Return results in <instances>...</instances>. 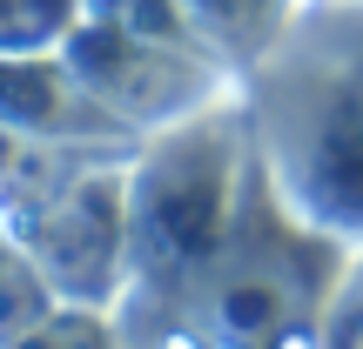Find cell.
<instances>
[{
  "instance_id": "7a4b0ae2",
  "label": "cell",
  "mask_w": 363,
  "mask_h": 349,
  "mask_svg": "<svg viewBox=\"0 0 363 349\" xmlns=\"http://www.w3.org/2000/svg\"><path fill=\"white\" fill-rule=\"evenodd\" d=\"M256 168V121H249L242 74L202 101L195 115L155 128L135 148L128 188V296H121V336H148L162 309L202 275V262L229 242Z\"/></svg>"
},
{
  "instance_id": "3957f363",
  "label": "cell",
  "mask_w": 363,
  "mask_h": 349,
  "mask_svg": "<svg viewBox=\"0 0 363 349\" xmlns=\"http://www.w3.org/2000/svg\"><path fill=\"white\" fill-rule=\"evenodd\" d=\"M357 256L343 235L303 222L283 202L269 161L256 148L249 195L235 215L229 242L202 262L189 289L148 323V336H182V343H262V336H330L343 289L357 275Z\"/></svg>"
},
{
  "instance_id": "6da1fadb",
  "label": "cell",
  "mask_w": 363,
  "mask_h": 349,
  "mask_svg": "<svg viewBox=\"0 0 363 349\" xmlns=\"http://www.w3.org/2000/svg\"><path fill=\"white\" fill-rule=\"evenodd\" d=\"M242 94L283 202L363 248V0H310Z\"/></svg>"
}]
</instances>
